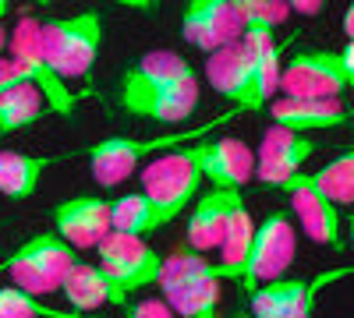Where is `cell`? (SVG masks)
<instances>
[{"label": "cell", "mask_w": 354, "mask_h": 318, "mask_svg": "<svg viewBox=\"0 0 354 318\" xmlns=\"http://www.w3.org/2000/svg\"><path fill=\"white\" fill-rule=\"evenodd\" d=\"M156 286L160 301L174 311V318H220L223 279L205 255H195L185 244L170 248V255H163Z\"/></svg>", "instance_id": "1"}, {"label": "cell", "mask_w": 354, "mask_h": 318, "mask_svg": "<svg viewBox=\"0 0 354 318\" xmlns=\"http://www.w3.org/2000/svg\"><path fill=\"white\" fill-rule=\"evenodd\" d=\"M241 117L238 110L230 113H220V117H213L209 124H202L195 131H177V135H156V138H128V135H113V138H103L96 141V146H88L82 156L88 159V170H93V177L100 188H117L124 184L131 173L138 170L142 159H153L160 152H170L174 146H185V141H202L209 138L213 128Z\"/></svg>", "instance_id": "2"}, {"label": "cell", "mask_w": 354, "mask_h": 318, "mask_svg": "<svg viewBox=\"0 0 354 318\" xmlns=\"http://www.w3.org/2000/svg\"><path fill=\"white\" fill-rule=\"evenodd\" d=\"M39 46L53 74L68 78H88L96 68V57L103 46V14L100 11H78L68 18H53L39 25Z\"/></svg>", "instance_id": "3"}, {"label": "cell", "mask_w": 354, "mask_h": 318, "mask_svg": "<svg viewBox=\"0 0 354 318\" xmlns=\"http://www.w3.org/2000/svg\"><path fill=\"white\" fill-rule=\"evenodd\" d=\"M202 149L198 141L188 149H170L142 166V195L163 212L167 223H174L192 201L198 198L202 188Z\"/></svg>", "instance_id": "4"}, {"label": "cell", "mask_w": 354, "mask_h": 318, "mask_svg": "<svg viewBox=\"0 0 354 318\" xmlns=\"http://www.w3.org/2000/svg\"><path fill=\"white\" fill-rule=\"evenodd\" d=\"M354 85V43L344 50H301L280 68V89L290 99H340Z\"/></svg>", "instance_id": "5"}, {"label": "cell", "mask_w": 354, "mask_h": 318, "mask_svg": "<svg viewBox=\"0 0 354 318\" xmlns=\"http://www.w3.org/2000/svg\"><path fill=\"white\" fill-rule=\"evenodd\" d=\"M78 262L75 248H68L61 237L46 230V234L28 237L8 262H0V272L11 276V286L28 297H43V294H57L64 286V276L71 272V266Z\"/></svg>", "instance_id": "6"}, {"label": "cell", "mask_w": 354, "mask_h": 318, "mask_svg": "<svg viewBox=\"0 0 354 318\" xmlns=\"http://www.w3.org/2000/svg\"><path fill=\"white\" fill-rule=\"evenodd\" d=\"M39 25L36 18H21L15 25V32L8 39L11 46V57L8 61L21 71V78L32 85V89L43 96L46 103V113H53V117H71L75 106H78V96L68 89V81H61L53 74V68L46 64V57H43V46H39Z\"/></svg>", "instance_id": "7"}, {"label": "cell", "mask_w": 354, "mask_h": 318, "mask_svg": "<svg viewBox=\"0 0 354 318\" xmlns=\"http://www.w3.org/2000/svg\"><path fill=\"white\" fill-rule=\"evenodd\" d=\"M347 276H351V266L322 269L312 279H290V276L273 279V283H266V286L248 294L252 318H315L322 290L347 279Z\"/></svg>", "instance_id": "8"}, {"label": "cell", "mask_w": 354, "mask_h": 318, "mask_svg": "<svg viewBox=\"0 0 354 318\" xmlns=\"http://www.w3.org/2000/svg\"><path fill=\"white\" fill-rule=\"evenodd\" d=\"M294 262V226L283 212H270L252 234L245 269H241V286L245 294L259 290V286L283 279V272Z\"/></svg>", "instance_id": "9"}, {"label": "cell", "mask_w": 354, "mask_h": 318, "mask_svg": "<svg viewBox=\"0 0 354 318\" xmlns=\"http://www.w3.org/2000/svg\"><path fill=\"white\" fill-rule=\"evenodd\" d=\"M96 266L131 297L135 290L156 286L160 269H163V255L138 237H124V234H113L110 230L96 244Z\"/></svg>", "instance_id": "10"}, {"label": "cell", "mask_w": 354, "mask_h": 318, "mask_svg": "<svg viewBox=\"0 0 354 318\" xmlns=\"http://www.w3.org/2000/svg\"><path fill=\"white\" fill-rule=\"evenodd\" d=\"M205 78H209V85L223 99L234 103L238 113H252V110L266 106L259 81H255V61L241 50V43H230V46H220L216 53H209Z\"/></svg>", "instance_id": "11"}, {"label": "cell", "mask_w": 354, "mask_h": 318, "mask_svg": "<svg viewBox=\"0 0 354 318\" xmlns=\"http://www.w3.org/2000/svg\"><path fill=\"white\" fill-rule=\"evenodd\" d=\"M322 146L312 135H294L283 128H266L259 138V163H255V177L259 184L280 188L283 181H290L294 173H301V166L319 152Z\"/></svg>", "instance_id": "12"}, {"label": "cell", "mask_w": 354, "mask_h": 318, "mask_svg": "<svg viewBox=\"0 0 354 318\" xmlns=\"http://www.w3.org/2000/svg\"><path fill=\"white\" fill-rule=\"evenodd\" d=\"M245 25L234 11V0H192L181 11V36L202 53H216L220 46L238 43Z\"/></svg>", "instance_id": "13"}, {"label": "cell", "mask_w": 354, "mask_h": 318, "mask_svg": "<svg viewBox=\"0 0 354 318\" xmlns=\"http://www.w3.org/2000/svg\"><path fill=\"white\" fill-rule=\"evenodd\" d=\"M280 191H287L290 209H294V216H298V223H301V230L308 234L312 244L333 248V251L347 248L344 226H340V209L330 206V201L308 184V173H294L290 181L280 184Z\"/></svg>", "instance_id": "14"}, {"label": "cell", "mask_w": 354, "mask_h": 318, "mask_svg": "<svg viewBox=\"0 0 354 318\" xmlns=\"http://www.w3.org/2000/svg\"><path fill=\"white\" fill-rule=\"evenodd\" d=\"M53 234L61 237L68 248H96L106 234H110V198L100 195H75L57 201L53 212Z\"/></svg>", "instance_id": "15"}, {"label": "cell", "mask_w": 354, "mask_h": 318, "mask_svg": "<svg viewBox=\"0 0 354 318\" xmlns=\"http://www.w3.org/2000/svg\"><path fill=\"white\" fill-rule=\"evenodd\" d=\"M198 106V78L163 85V89H135L121 85V110L142 121H160V124H181L192 117Z\"/></svg>", "instance_id": "16"}, {"label": "cell", "mask_w": 354, "mask_h": 318, "mask_svg": "<svg viewBox=\"0 0 354 318\" xmlns=\"http://www.w3.org/2000/svg\"><path fill=\"white\" fill-rule=\"evenodd\" d=\"M202 181H209L220 191H241L255 177V152L248 149V141L238 135H216L202 138Z\"/></svg>", "instance_id": "17"}, {"label": "cell", "mask_w": 354, "mask_h": 318, "mask_svg": "<svg viewBox=\"0 0 354 318\" xmlns=\"http://www.w3.org/2000/svg\"><path fill=\"white\" fill-rule=\"evenodd\" d=\"M273 128L294 131V135H315V131H333L351 124V106L344 99H270L266 103Z\"/></svg>", "instance_id": "18"}, {"label": "cell", "mask_w": 354, "mask_h": 318, "mask_svg": "<svg viewBox=\"0 0 354 318\" xmlns=\"http://www.w3.org/2000/svg\"><path fill=\"white\" fill-rule=\"evenodd\" d=\"M61 294L71 304V311H78V315H93L96 308H106V304L128 308V294L96 262H75L71 272L64 276Z\"/></svg>", "instance_id": "19"}, {"label": "cell", "mask_w": 354, "mask_h": 318, "mask_svg": "<svg viewBox=\"0 0 354 318\" xmlns=\"http://www.w3.org/2000/svg\"><path fill=\"white\" fill-rule=\"evenodd\" d=\"M255 234V219L245 206L241 191L230 195L227 206V223H223V237H220V262H216V276L220 279H234L241 283V269H245V255Z\"/></svg>", "instance_id": "20"}, {"label": "cell", "mask_w": 354, "mask_h": 318, "mask_svg": "<svg viewBox=\"0 0 354 318\" xmlns=\"http://www.w3.org/2000/svg\"><path fill=\"white\" fill-rule=\"evenodd\" d=\"M230 195H234V191H220V188H209V191L198 195L195 209H192V216H188V230H185V248H188V251L205 255V251L220 248Z\"/></svg>", "instance_id": "21"}, {"label": "cell", "mask_w": 354, "mask_h": 318, "mask_svg": "<svg viewBox=\"0 0 354 318\" xmlns=\"http://www.w3.org/2000/svg\"><path fill=\"white\" fill-rule=\"evenodd\" d=\"M198 78V71L192 68V61H185L174 50H149L142 53L135 64L124 68L121 85H135V89H163V85H177V81H192Z\"/></svg>", "instance_id": "22"}, {"label": "cell", "mask_w": 354, "mask_h": 318, "mask_svg": "<svg viewBox=\"0 0 354 318\" xmlns=\"http://www.w3.org/2000/svg\"><path fill=\"white\" fill-rule=\"evenodd\" d=\"M163 226H170V223L163 219V212L142 191H128V195L110 201V230H113V234L145 241V237L160 234Z\"/></svg>", "instance_id": "23"}, {"label": "cell", "mask_w": 354, "mask_h": 318, "mask_svg": "<svg viewBox=\"0 0 354 318\" xmlns=\"http://www.w3.org/2000/svg\"><path fill=\"white\" fill-rule=\"evenodd\" d=\"M61 163V156H36V152H0V195L8 198H32L43 184V173Z\"/></svg>", "instance_id": "24"}, {"label": "cell", "mask_w": 354, "mask_h": 318, "mask_svg": "<svg viewBox=\"0 0 354 318\" xmlns=\"http://www.w3.org/2000/svg\"><path fill=\"white\" fill-rule=\"evenodd\" d=\"M308 184L337 209H347L354 201V152L344 149L340 156H333L322 170L308 173Z\"/></svg>", "instance_id": "25"}, {"label": "cell", "mask_w": 354, "mask_h": 318, "mask_svg": "<svg viewBox=\"0 0 354 318\" xmlns=\"http://www.w3.org/2000/svg\"><path fill=\"white\" fill-rule=\"evenodd\" d=\"M43 113H46L43 96L28 81H21V85H15V89H8L0 96V135H15L28 124H36Z\"/></svg>", "instance_id": "26"}, {"label": "cell", "mask_w": 354, "mask_h": 318, "mask_svg": "<svg viewBox=\"0 0 354 318\" xmlns=\"http://www.w3.org/2000/svg\"><path fill=\"white\" fill-rule=\"evenodd\" d=\"M0 318H78V311L50 308L36 297L15 290V286H0Z\"/></svg>", "instance_id": "27"}, {"label": "cell", "mask_w": 354, "mask_h": 318, "mask_svg": "<svg viewBox=\"0 0 354 318\" xmlns=\"http://www.w3.org/2000/svg\"><path fill=\"white\" fill-rule=\"evenodd\" d=\"M234 11H238L245 28L259 25V28H270V32L290 18L287 4H280V0H234Z\"/></svg>", "instance_id": "28"}, {"label": "cell", "mask_w": 354, "mask_h": 318, "mask_svg": "<svg viewBox=\"0 0 354 318\" xmlns=\"http://www.w3.org/2000/svg\"><path fill=\"white\" fill-rule=\"evenodd\" d=\"M124 318H174V311L160 297H142V301L128 304V315Z\"/></svg>", "instance_id": "29"}, {"label": "cell", "mask_w": 354, "mask_h": 318, "mask_svg": "<svg viewBox=\"0 0 354 318\" xmlns=\"http://www.w3.org/2000/svg\"><path fill=\"white\" fill-rule=\"evenodd\" d=\"M25 78H21V71L8 61V57H0V96H4L8 89H15V85H21Z\"/></svg>", "instance_id": "30"}, {"label": "cell", "mask_w": 354, "mask_h": 318, "mask_svg": "<svg viewBox=\"0 0 354 318\" xmlns=\"http://www.w3.org/2000/svg\"><path fill=\"white\" fill-rule=\"evenodd\" d=\"M287 11H298V14H319V11H322V4H319V0H290Z\"/></svg>", "instance_id": "31"}, {"label": "cell", "mask_w": 354, "mask_h": 318, "mask_svg": "<svg viewBox=\"0 0 354 318\" xmlns=\"http://www.w3.org/2000/svg\"><path fill=\"white\" fill-rule=\"evenodd\" d=\"M344 36H347V43H351V36H354V8L344 11Z\"/></svg>", "instance_id": "32"}, {"label": "cell", "mask_w": 354, "mask_h": 318, "mask_svg": "<svg viewBox=\"0 0 354 318\" xmlns=\"http://www.w3.org/2000/svg\"><path fill=\"white\" fill-rule=\"evenodd\" d=\"M8 14H11V4H8V0H0V25H4Z\"/></svg>", "instance_id": "33"}, {"label": "cell", "mask_w": 354, "mask_h": 318, "mask_svg": "<svg viewBox=\"0 0 354 318\" xmlns=\"http://www.w3.org/2000/svg\"><path fill=\"white\" fill-rule=\"evenodd\" d=\"M4 46H8V32H4V25H0V53H4Z\"/></svg>", "instance_id": "34"}, {"label": "cell", "mask_w": 354, "mask_h": 318, "mask_svg": "<svg viewBox=\"0 0 354 318\" xmlns=\"http://www.w3.org/2000/svg\"><path fill=\"white\" fill-rule=\"evenodd\" d=\"M78 318H100V315H78Z\"/></svg>", "instance_id": "35"}]
</instances>
